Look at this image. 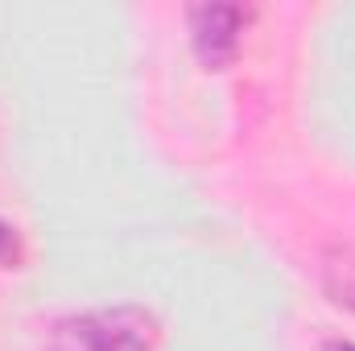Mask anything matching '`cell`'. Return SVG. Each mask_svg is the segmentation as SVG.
<instances>
[{"mask_svg":"<svg viewBox=\"0 0 355 351\" xmlns=\"http://www.w3.org/2000/svg\"><path fill=\"white\" fill-rule=\"evenodd\" d=\"M157 327L137 306H112V310H87L75 318H62L42 351H153Z\"/></svg>","mask_w":355,"mask_h":351,"instance_id":"obj_1","label":"cell"},{"mask_svg":"<svg viewBox=\"0 0 355 351\" xmlns=\"http://www.w3.org/2000/svg\"><path fill=\"white\" fill-rule=\"evenodd\" d=\"M240 29H244V8H236V4H202L190 12L194 50L207 67H223L236 54Z\"/></svg>","mask_w":355,"mask_h":351,"instance_id":"obj_2","label":"cell"},{"mask_svg":"<svg viewBox=\"0 0 355 351\" xmlns=\"http://www.w3.org/2000/svg\"><path fill=\"white\" fill-rule=\"evenodd\" d=\"M8 261H17V232L0 219V264H8Z\"/></svg>","mask_w":355,"mask_h":351,"instance_id":"obj_3","label":"cell"},{"mask_svg":"<svg viewBox=\"0 0 355 351\" xmlns=\"http://www.w3.org/2000/svg\"><path fill=\"white\" fill-rule=\"evenodd\" d=\"M322 351H355V343H343V339H331Z\"/></svg>","mask_w":355,"mask_h":351,"instance_id":"obj_4","label":"cell"}]
</instances>
